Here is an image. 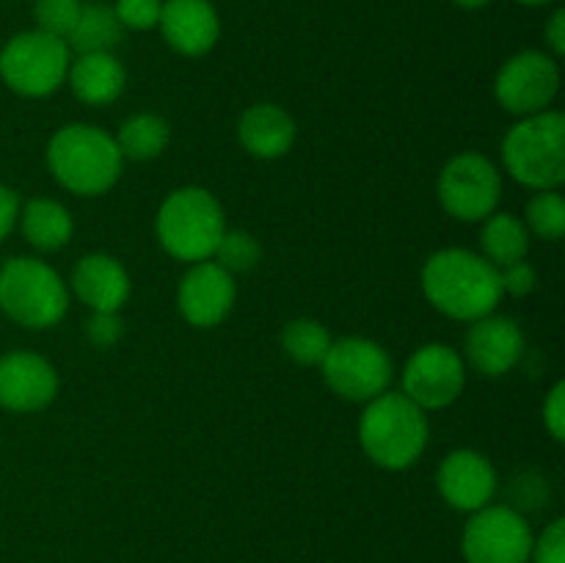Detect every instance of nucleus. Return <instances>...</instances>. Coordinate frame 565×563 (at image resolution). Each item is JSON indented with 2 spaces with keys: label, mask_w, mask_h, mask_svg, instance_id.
Wrapping results in <instances>:
<instances>
[{
  "label": "nucleus",
  "mask_w": 565,
  "mask_h": 563,
  "mask_svg": "<svg viewBox=\"0 0 565 563\" xmlns=\"http://www.w3.org/2000/svg\"><path fill=\"white\" fill-rule=\"evenodd\" d=\"M502 160L513 180L535 191H555L565 180V116L541 110L511 127Z\"/></svg>",
  "instance_id": "obj_5"
},
{
  "label": "nucleus",
  "mask_w": 565,
  "mask_h": 563,
  "mask_svg": "<svg viewBox=\"0 0 565 563\" xmlns=\"http://www.w3.org/2000/svg\"><path fill=\"white\" fill-rule=\"evenodd\" d=\"M461 550L467 563H527L533 530L513 508L486 506L463 528Z\"/></svg>",
  "instance_id": "obj_10"
},
{
  "label": "nucleus",
  "mask_w": 565,
  "mask_h": 563,
  "mask_svg": "<svg viewBox=\"0 0 565 563\" xmlns=\"http://www.w3.org/2000/svg\"><path fill=\"white\" fill-rule=\"evenodd\" d=\"M121 152L114 138L92 125H66L50 138V174L72 193L99 196L121 174Z\"/></svg>",
  "instance_id": "obj_3"
},
{
  "label": "nucleus",
  "mask_w": 565,
  "mask_h": 563,
  "mask_svg": "<svg viewBox=\"0 0 565 563\" xmlns=\"http://www.w3.org/2000/svg\"><path fill=\"white\" fill-rule=\"evenodd\" d=\"M70 307L61 276L36 257H14L0 265V309L25 329H50Z\"/></svg>",
  "instance_id": "obj_6"
},
{
  "label": "nucleus",
  "mask_w": 565,
  "mask_h": 563,
  "mask_svg": "<svg viewBox=\"0 0 565 563\" xmlns=\"http://www.w3.org/2000/svg\"><path fill=\"white\" fill-rule=\"evenodd\" d=\"M114 141L119 147L121 158L152 160L169 144V121L154 114H136L119 127Z\"/></svg>",
  "instance_id": "obj_24"
},
{
  "label": "nucleus",
  "mask_w": 565,
  "mask_h": 563,
  "mask_svg": "<svg viewBox=\"0 0 565 563\" xmlns=\"http://www.w3.org/2000/svg\"><path fill=\"white\" fill-rule=\"evenodd\" d=\"M58 392L53 364L31 351H11L0 357V406L28 414L47 406Z\"/></svg>",
  "instance_id": "obj_13"
},
{
  "label": "nucleus",
  "mask_w": 565,
  "mask_h": 563,
  "mask_svg": "<svg viewBox=\"0 0 565 563\" xmlns=\"http://www.w3.org/2000/svg\"><path fill=\"white\" fill-rule=\"evenodd\" d=\"M20 224L22 235L39 252H55V248L66 246L72 237V230H75L70 210L64 204L53 202V199H31L20 210Z\"/></svg>",
  "instance_id": "obj_22"
},
{
  "label": "nucleus",
  "mask_w": 565,
  "mask_h": 563,
  "mask_svg": "<svg viewBox=\"0 0 565 563\" xmlns=\"http://www.w3.org/2000/svg\"><path fill=\"white\" fill-rule=\"evenodd\" d=\"M519 3L522 6H546V3H552V0H519Z\"/></svg>",
  "instance_id": "obj_37"
},
{
  "label": "nucleus",
  "mask_w": 565,
  "mask_h": 563,
  "mask_svg": "<svg viewBox=\"0 0 565 563\" xmlns=\"http://www.w3.org/2000/svg\"><path fill=\"white\" fill-rule=\"evenodd\" d=\"M116 17H119L121 28L130 31H149L158 25L160 11H163V0H116L114 3Z\"/></svg>",
  "instance_id": "obj_29"
},
{
  "label": "nucleus",
  "mask_w": 565,
  "mask_h": 563,
  "mask_svg": "<svg viewBox=\"0 0 565 563\" xmlns=\"http://www.w3.org/2000/svg\"><path fill=\"white\" fill-rule=\"evenodd\" d=\"M121 337V320L116 312H94V318L88 320V340L99 348L114 346Z\"/></svg>",
  "instance_id": "obj_33"
},
{
  "label": "nucleus",
  "mask_w": 565,
  "mask_h": 563,
  "mask_svg": "<svg viewBox=\"0 0 565 563\" xmlns=\"http://www.w3.org/2000/svg\"><path fill=\"white\" fill-rule=\"evenodd\" d=\"M154 230L160 246L171 257L182 263H204L213 257L221 235L226 232L224 210L204 188H180L163 199Z\"/></svg>",
  "instance_id": "obj_4"
},
{
  "label": "nucleus",
  "mask_w": 565,
  "mask_h": 563,
  "mask_svg": "<svg viewBox=\"0 0 565 563\" xmlns=\"http://www.w3.org/2000/svg\"><path fill=\"white\" fill-rule=\"evenodd\" d=\"M561 92V70L552 55L541 50H522L502 64L494 81V97L508 114L535 116L550 110Z\"/></svg>",
  "instance_id": "obj_11"
},
{
  "label": "nucleus",
  "mask_w": 565,
  "mask_h": 563,
  "mask_svg": "<svg viewBox=\"0 0 565 563\" xmlns=\"http://www.w3.org/2000/svg\"><path fill=\"white\" fill-rule=\"evenodd\" d=\"M237 136L248 155L274 160L290 152V147L296 144V121L279 105L259 103L241 116Z\"/></svg>",
  "instance_id": "obj_19"
},
{
  "label": "nucleus",
  "mask_w": 565,
  "mask_h": 563,
  "mask_svg": "<svg viewBox=\"0 0 565 563\" xmlns=\"http://www.w3.org/2000/svg\"><path fill=\"white\" fill-rule=\"evenodd\" d=\"M359 442L373 464L384 469H406L428 445L425 408L403 392H381L367 403L359 419Z\"/></svg>",
  "instance_id": "obj_2"
},
{
  "label": "nucleus",
  "mask_w": 565,
  "mask_h": 563,
  "mask_svg": "<svg viewBox=\"0 0 565 563\" xmlns=\"http://www.w3.org/2000/svg\"><path fill=\"white\" fill-rule=\"evenodd\" d=\"M423 290L447 318L478 320L500 304V268L469 248H441L425 263Z\"/></svg>",
  "instance_id": "obj_1"
},
{
  "label": "nucleus",
  "mask_w": 565,
  "mask_h": 563,
  "mask_svg": "<svg viewBox=\"0 0 565 563\" xmlns=\"http://www.w3.org/2000/svg\"><path fill=\"white\" fill-rule=\"evenodd\" d=\"M452 3L458 6V9H467V11H475V9H483V6H489L491 0H452Z\"/></svg>",
  "instance_id": "obj_36"
},
{
  "label": "nucleus",
  "mask_w": 565,
  "mask_h": 563,
  "mask_svg": "<svg viewBox=\"0 0 565 563\" xmlns=\"http://www.w3.org/2000/svg\"><path fill=\"white\" fill-rule=\"evenodd\" d=\"M331 390L348 401H373L392 381V359L379 342L364 337H345L331 342L320 362Z\"/></svg>",
  "instance_id": "obj_8"
},
{
  "label": "nucleus",
  "mask_w": 565,
  "mask_h": 563,
  "mask_svg": "<svg viewBox=\"0 0 565 563\" xmlns=\"http://www.w3.org/2000/svg\"><path fill=\"white\" fill-rule=\"evenodd\" d=\"M182 318L199 329H213L235 304V279L218 263H193L177 290Z\"/></svg>",
  "instance_id": "obj_14"
},
{
  "label": "nucleus",
  "mask_w": 565,
  "mask_h": 563,
  "mask_svg": "<svg viewBox=\"0 0 565 563\" xmlns=\"http://www.w3.org/2000/svg\"><path fill=\"white\" fill-rule=\"evenodd\" d=\"M467 370L450 346H423L403 370V395L419 408H445L463 392Z\"/></svg>",
  "instance_id": "obj_12"
},
{
  "label": "nucleus",
  "mask_w": 565,
  "mask_h": 563,
  "mask_svg": "<svg viewBox=\"0 0 565 563\" xmlns=\"http://www.w3.org/2000/svg\"><path fill=\"white\" fill-rule=\"evenodd\" d=\"M70 86L81 103L94 105H110L119 99L125 92V66L114 53H83L77 55L75 64H70Z\"/></svg>",
  "instance_id": "obj_20"
},
{
  "label": "nucleus",
  "mask_w": 565,
  "mask_h": 563,
  "mask_svg": "<svg viewBox=\"0 0 565 563\" xmlns=\"http://www.w3.org/2000/svg\"><path fill=\"white\" fill-rule=\"evenodd\" d=\"M527 226L544 241H561L565 232V202L561 193H535L527 204Z\"/></svg>",
  "instance_id": "obj_26"
},
{
  "label": "nucleus",
  "mask_w": 565,
  "mask_h": 563,
  "mask_svg": "<svg viewBox=\"0 0 565 563\" xmlns=\"http://www.w3.org/2000/svg\"><path fill=\"white\" fill-rule=\"evenodd\" d=\"M17 219H20V196L0 182V243L14 230Z\"/></svg>",
  "instance_id": "obj_34"
},
{
  "label": "nucleus",
  "mask_w": 565,
  "mask_h": 563,
  "mask_svg": "<svg viewBox=\"0 0 565 563\" xmlns=\"http://www.w3.org/2000/svg\"><path fill=\"white\" fill-rule=\"evenodd\" d=\"M535 282H539V274L527 259H519V263L505 265L500 270L502 293H511V296H527L535 290Z\"/></svg>",
  "instance_id": "obj_31"
},
{
  "label": "nucleus",
  "mask_w": 565,
  "mask_h": 563,
  "mask_svg": "<svg viewBox=\"0 0 565 563\" xmlns=\"http://www.w3.org/2000/svg\"><path fill=\"white\" fill-rule=\"evenodd\" d=\"M439 491L456 511H480L497 491V472L486 456L475 450H456L441 461Z\"/></svg>",
  "instance_id": "obj_15"
},
{
  "label": "nucleus",
  "mask_w": 565,
  "mask_h": 563,
  "mask_svg": "<svg viewBox=\"0 0 565 563\" xmlns=\"http://www.w3.org/2000/svg\"><path fill=\"white\" fill-rule=\"evenodd\" d=\"M121 33H125V28H121L119 17H116L114 6L94 0V3L81 6L75 28H72L64 42L77 55L110 53L121 42Z\"/></svg>",
  "instance_id": "obj_21"
},
{
  "label": "nucleus",
  "mask_w": 565,
  "mask_h": 563,
  "mask_svg": "<svg viewBox=\"0 0 565 563\" xmlns=\"http://www.w3.org/2000/svg\"><path fill=\"white\" fill-rule=\"evenodd\" d=\"M70 72V47L44 31L17 33L0 50V77L22 97H47Z\"/></svg>",
  "instance_id": "obj_7"
},
{
  "label": "nucleus",
  "mask_w": 565,
  "mask_h": 563,
  "mask_svg": "<svg viewBox=\"0 0 565 563\" xmlns=\"http://www.w3.org/2000/svg\"><path fill=\"white\" fill-rule=\"evenodd\" d=\"M524 353V334L519 323L505 315H486L472 320L467 334V357L483 375H505Z\"/></svg>",
  "instance_id": "obj_17"
},
{
  "label": "nucleus",
  "mask_w": 565,
  "mask_h": 563,
  "mask_svg": "<svg viewBox=\"0 0 565 563\" xmlns=\"http://www.w3.org/2000/svg\"><path fill=\"white\" fill-rule=\"evenodd\" d=\"M213 257L230 274H246L259 263V243L246 230H226L215 246Z\"/></svg>",
  "instance_id": "obj_27"
},
{
  "label": "nucleus",
  "mask_w": 565,
  "mask_h": 563,
  "mask_svg": "<svg viewBox=\"0 0 565 563\" xmlns=\"http://www.w3.org/2000/svg\"><path fill=\"white\" fill-rule=\"evenodd\" d=\"M483 252L494 268L519 263L530 252V232L516 215L511 213H491L483 226Z\"/></svg>",
  "instance_id": "obj_23"
},
{
  "label": "nucleus",
  "mask_w": 565,
  "mask_h": 563,
  "mask_svg": "<svg viewBox=\"0 0 565 563\" xmlns=\"http://www.w3.org/2000/svg\"><path fill=\"white\" fill-rule=\"evenodd\" d=\"M533 563H565V522L555 519L539 539H533Z\"/></svg>",
  "instance_id": "obj_30"
},
{
  "label": "nucleus",
  "mask_w": 565,
  "mask_h": 563,
  "mask_svg": "<svg viewBox=\"0 0 565 563\" xmlns=\"http://www.w3.org/2000/svg\"><path fill=\"white\" fill-rule=\"evenodd\" d=\"M331 342L334 340L329 337L326 326L309 318L290 320V323L285 326V331H281V346H285L287 357L298 364H307V368L323 362Z\"/></svg>",
  "instance_id": "obj_25"
},
{
  "label": "nucleus",
  "mask_w": 565,
  "mask_h": 563,
  "mask_svg": "<svg viewBox=\"0 0 565 563\" xmlns=\"http://www.w3.org/2000/svg\"><path fill=\"white\" fill-rule=\"evenodd\" d=\"M158 28L166 42L188 59L210 53L221 33L218 14L210 0H163Z\"/></svg>",
  "instance_id": "obj_16"
},
{
  "label": "nucleus",
  "mask_w": 565,
  "mask_h": 563,
  "mask_svg": "<svg viewBox=\"0 0 565 563\" xmlns=\"http://www.w3.org/2000/svg\"><path fill=\"white\" fill-rule=\"evenodd\" d=\"M81 6V0H36L33 3V17H36L39 31L66 39L72 28H75Z\"/></svg>",
  "instance_id": "obj_28"
},
{
  "label": "nucleus",
  "mask_w": 565,
  "mask_h": 563,
  "mask_svg": "<svg viewBox=\"0 0 565 563\" xmlns=\"http://www.w3.org/2000/svg\"><path fill=\"white\" fill-rule=\"evenodd\" d=\"M502 196V177L486 155H456L441 169V208L458 221H483L497 210Z\"/></svg>",
  "instance_id": "obj_9"
},
{
  "label": "nucleus",
  "mask_w": 565,
  "mask_h": 563,
  "mask_svg": "<svg viewBox=\"0 0 565 563\" xmlns=\"http://www.w3.org/2000/svg\"><path fill=\"white\" fill-rule=\"evenodd\" d=\"M72 290L94 312H119L130 298V276L110 254H86L72 270Z\"/></svg>",
  "instance_id": "obj_18"
},
{
  "label": "nucleus",
  "mask_w": 565,
  "mask_h": 563,
  "mask_svg": "<svg viewBox=\"0 0 565 563\" xmlns=\"http://www.w3.org/2000/svg\"><path fill=\"white\" fill-rule=\"evenodd\" d=\"M546 42H550L552 53L565 55V11L557 9L546 22Z\"/></svg>",
  "instance_id": "obj_35"
},
{
  "label": "nucleus",
  "mask_w": 565,
  "mask_h": 563,
  "mask_svg": "<svg viewBox=\"0 0 565 563\" xmlns=\"http://www.w3.org/2000/svg\"><path fill=\"white\" fill-rule=\"evenodd\" d=\"M544 423H546V428H550L552 439L555 442L565 439V384L563 381H557V384L552 386L550 397H546Z\"/></svg>",
  "instance_id": "obj_32"
}]
</instances>
